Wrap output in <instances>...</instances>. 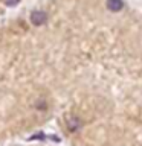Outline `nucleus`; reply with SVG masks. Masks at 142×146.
I'll return each instance as SVG.
<instances>
[{
	"label": "nucleus",
	"instance_id": "nucleus-2",
	"mask_svg": "<svg viewBox=\"0 0 142 146\" xmlns=\"http://www.w3.org/2000/svg\"><path fill=\"white\" fill-rule=\"evenodd\" d=\"M122 6H124L122 0H107V8L110 9V11H113V12L121 11Z\"/></svg>",
	"mask_w": 142,
	"mask_h": 146
},
{
	"label": "nucleus",
	"instance_id": "nucleus-1",
	"mask_svg": "<svg viewBox=\"0 0 142 146\" xmlns=\"http://www.w3.org/2000/svg\"><path fill=\"white\" fill-rule=\"evenodd\" d=\"M46 20H48V15H46L44 11H34L31 14V23L35 26H41L44 25Z\"/></svg>",
	"mask_w": 142,
	"mask_h": 146
},
{
	"label": "nucleus",
	"instance_id": "nucleus-3",
	"mask_svg": "<svg viewBox=\"0 0 142 146\" xmlns=\"http://www.w3.org/2000/svg\"><path fill=\"white\" fill-rule=\"evenodd\" d=\"M5 3L8 5V6H14V5H17L18 2H20V0H3Z\"/></svg>",
	"mask_w": 142,
	"mask_h": 146
}]
</instances>
